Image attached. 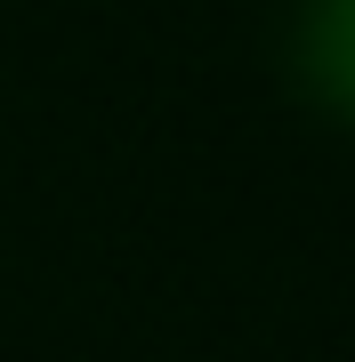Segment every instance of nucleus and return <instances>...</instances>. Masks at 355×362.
<instances>
[{
	"mask_svg": "<svg viewBox=\"0 0 355 362\" xmlns=\"http://www.w3.org/2000/svg\"><path fill=\"white\" fill-rule=\"evenodd\" d=\"M299 73L323 105L355 113V0H307L299 8Z\"/></svg>",
	"mask_w": 355,
	"mask_h": 362,
	"instance_id": "nucleus-1",
	"label": "nucleus"
}]
</instances>
